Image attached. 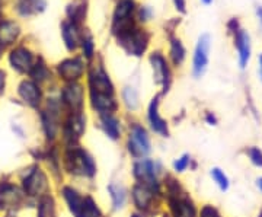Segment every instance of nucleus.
Wrapping results in <instances>:
<instances>
[{"label": "nucleus", "mask_w": 262, "mask_h": 217, "mask_svg": "<svg viewBox=\"0 0 262 217\" xmlns=\"http://www.w3.org/2000/svg\"><path fill=\"white\" fill-rule=\"evenodd\" d=\"M149 34L144 29L136 27L118 34V44L121 46L130 56L140 57L149 46Z\"/></svg>", "instance_id": "f257e3e1"}, {"label": "nucleus", "mask_w": 262, "mask_h": 217, "mask_svg": "<svg viewBox=\"0 0 262 217\" xmlns=\"http://www.w3.org/2000/svg\"><path fill=\"white\" fill-rule=\"evenodd\" d=\"M127 147L133 158L136 159H143L147 156L151 150V143L146 128L139 123H133L130 125V133H128V142Z\"/></svg>", "instance_id": "f03ea898"}, {"label": "nucleus", "mask_w": 262, "mask_h": 217, "mask_svg": "<svg viewBox=\"0 0 262 217\" xmlns=\"http://www.w3.org/2000/svg\"><path fill=\"white\" fill-rule=\"evenodd\" d=\"M136 12L134 0H120L114 12L113 31L118 35L127 29L133 28V15Z\"/></svg>", "instance_id": "7ed1b4c3"}, {"label": "nucleus", "mask_w": 262, "mask_h": 217, "mask_svg": "<svg viewBox=\"0 0 262 217\" xmlns=\"http://www.w3.org/2000/svg\"><path fill=\"white\" fill-rule=\"evenodd\" d=\"M211 47V38L208 34H203L198 38L194 51V61H192V75L195 79H200L206 73L208 66V54Z\"/></svg>", "instance_id": "20e7f679"}, {"label": "nucleus", "mask_w": 262, "mask_h": 217, "mask_svg": "<svg viewBox=\"0 0 262 217\" xmlns=\"http://www.w3.org/2000/svg\"><path fill=\"white\" fill-rule=\"evenodd\" d=\"M67 163H72V172L76 175H83V177H94L96 172L94 159L82 149H73L70 150L67 156Z\"/></svg>", "instance_id": "39448f33"}, {"label": "nucleus", "mask_w": 262, "mask_h": 217, "mask_svg": "<svg viewBox=\"0 0 262 217\" xmlns=\"http://www.w3.org/2000/svg\"><path fill=\"white\" fill-rule=\"evenodd\" d=\"M150 64L153 69V77L155 82L163 88V91H168L169 83H170V69L168 66V61L165 56L156 51L150 56Z\"/></svg>", "instance_id": "423d86ee"}, {"label": "nucleus", "mask_w": 262, "mask_h": 217, "mask_svg": "<svg viewBox=\"0 0 262 217\" xmlns=\"http://www.w3.org/2000/svg\"><path fill=\"white\" fill-rule=\"evenodd\" d=\"M84 69L86 66H84L83 60L80 57H73V58H67L58 64V75L66 82L73 83L79 79H82V76L84 75Z\"/></svg>", "instance_id": "0eeeda50"}, {"label": "nucleus", "mask_w": 262, "mask_h": 217, "mask_svg": "<svg viewBox=\"0 0 262 217\" xmlns=\"http://www.w3.org/2000/svg\"><path fill=\"white\" fill-rule=\"evenodd\" d=\"M84 91L83 86L77 82L69 83L64 89L61 91V101L63 104L67 105L73 113H80L82 106H83Z\"/></svg>", "instance_id": "6e6552de"}, {"label": "nucleus", "mask_w": 262, "mask_h": 217, "mask_svg": "<svg viewBox=\"0 0 262 217\" xmlns=\"http://www.w3.org/2000/svg\"><path fill=\"white\" fill-rule=\"evenodd\" d=\"M89 86H91V92L94 94L114 96V86L111 83V79L102 67H95L89 73Z\"/></svg>", "instance_id": "1a4fd4ad"}, {"label": "nucleus", "mask_w": 262, "mask_h": 217, "mask_svg": "<svg viewBox=\"0 0 262 217\" xmlns=\"http://www.w3.org/2000/svg\"><path fill=\"white\" fill-rule=\"evenodd\" d=\"M234 35V47L237 50V58H239V66L241 69H245L248 66L249 60H251V37L245 29H237L233 34Z\"/></svg>", "instance_id": "9d476101"}, {"label": "nucleus", "mask_w": 262, "mask_h": 217, "mask_svg": "<svg viewBox=\"0 0 262 217\" xmlns=\"http://www.w3.org/2000/svg\"><path fill=\"white\" fill-rule=\"evenodd\" d=\"M147 118H149V124L153 132L163 136V137L168 136V124L162 118L159 113V96L151 99L149 105V111H147Z\"/></svg>", "instance_id": "9b49d317"}, {"label": "nucleus", "mask_w": 262, "mask_h": 217, "mask_svg": "<svg viewBox=\"0 0 262 217\" xmlns=\"http://www.w3.org/2000/svg\"><path fill=\"white\" fill-rule=\"evenodd\" d=\"M61 35H63V41H64L66 47H67L69 51H75L82 42V35H80V31H79V25L72 22V20L63 22Z\"/></svg>", "instance_id": "f8f14e48"}, {"label": "nucleus", "mask_w": 262, "mask_h": 217, "mask_svg": "<svg viewBox=\"0 0 262 217\" xmlns=\"http://www.w3.org/2000/svg\"><path fill=\"white\" fill-rule=\"evenodd\" d=\"M24 187L29 196L42 194L47 189V178L39 169H34L24 181Z\"/></svg>", "instance_id": "ddd939ff"}, {"label": "nucleus", "mask_w": 262, "mask_h": 217, "mask_svg": "<svg viewBox=\"0 0 262 217\" xmlns=\"http://www.w3.org/2000/svg\"><path fill=\"white\" fill-rule=\"evenodd\" d=\"M170 211L173 217H196V208L191 199L179 197V194L173 200L169 201Z\"/></svg>", "instance_id": "4468645a"}, {"label": "nucleus", "mask_w": 262, "mask_h": 217, "mask_svg": "<svg viewBox=\"0 0 262 217\" xmlns=\"http://www.w3.org/2000/svg\"><path fill=\"white\" fill-rule=\"evenodd\" d=\"M9 61L15 70L20 73H25L32 69V54L29 53L27 48L19 47L15 48L9 56Z\"/></svg>", "instance_id": "2eb2a0df"}, {"label": "nucleus", "mask_w": 262, "mask_h": 217, "mask_svg": "<svg viewBox=\"0 0 262 217\" xmlns=\"http://www.w3.org/2000/svg\"><path fill=\"white\" fill-rule=\"evenodd\" d=\"M19 95L20 98L31 106H37L41 101V91L37 86V83L29 82V80H24L19 85Z\"/></svg>", "instance_id": "dca6fc26"}, {"label": "nucleus", "mask_w": 262, "mask_h": 217, "mask_svg": "<svg viewBox=\"0 0 262 217\" xmlns=\"http://www.w3.org/2000/svg\"><path fill=\"white\" fill-rule=\"evenodd\" d=\"M153 200V189L144 185V184H137L133 188V201L140 210H147Z\"/></svg>", "instance_id": "f3484780"}, {"label": "nucleus", "mask_w": 262, "mask_h": 217, "mask_svg": "<svg viewBox=\"0 0 262 217\" xmlns=\"http://www.w3.org/2000/svg\"><path fill=\"white\" fill-rule=\"evenodd\" d=\"M101 127H102V130L110 139L117 140V139L121 137V123L114 114H103V115H101Z\"/></svg>", "instance_id": "a211bd4d"}, {"label": "nucleus", "mask_w": 262, "mask_h": 217, "mask_svg": "<svg viewBox=\"0 0 262 217\" xmlns=\"http://www.w3.org/2000/svg\"><path fill=\"white\" fill-rule=\"evenodd\" d=\"M20 28L16 22L13 20H3L0 24V44L2 46H9L12 42H15V39L18 38Z\"/></svg>", "instance_id": "6ab92c4d"}, {"label": "nucleus", "mask_w": 262, "mask_h": 217, "mask_svg": "<svg viewBox=\"0 0 262 217\" xmlns=\"http://www.w3.org/2000/svg\"><path fill=\"white\" fill-rule=\"evenodd\" d=\"M47 8V0H18L16 10L22 16H31L32 13L44 12Z\"/></svg>", "instance_id": "aec40b11"}, {"label": "nucleus", "mask_w": 262, "mask_h": 217, "mask_svg": "<svg viewBox=\"0 0 262 217\" xmlns=\"http://www.w3.org/2000/svg\"><path fill=\"white\" fill-rule=\"evenodd\" d=\"M63 197H64L67 206L70 208V211L75 214L76 217L79 216L80 213V208H82V204H83V199L75 188H70V187H66L63 188Z\"/></svg>", "instance_id": "412c9836"}, {"label": "nucleus", "mask_w": 262, "mask_h": 217, "mask_svg": "<svg viewBox=\"0 0 262 217\" xmlns=\"http://www.w3.org/2000/svg\"><path fill=\"white\" fill-rule=\"evenodd\" d=\"M20 199L19 191L13 185H2L0 187V208L9 207V206H15Z\"/></svg>", "instance_id": "4be33fe9"}, {"label": "nucleus", "mask_w": 262, "mask_h": 217, "mask_svg": "<svg viewBox=\"0 0 262 217\" xmlns=\"http://www.w3.org/2000/svg\"><path fill=\"white\" fill-rule=\"evenodd\" d=\"M108 191H110V196L113 199V204L115 210H120L125 206V201H127V191L125 188L120 185V184H110L108 185Z\"/></svg>", "instance_id": "5701e85b"}, {"label": "nucleus", "mask_w": 262, "mask_h": 217, "mask_svg": "<svg viewBox=\"0 0 262 217\" xmlns=\"http://www.w3.org/2000/svg\"><path fill=\"white\" fill-rule=\"evenodd\" d=\"M185 47L179 38H172L170 39V60L175 66H181L185 60Z\"/></svg>", "instance_id": "b1692460"}, {"label": "nucleus", "mask_w": 262, "mask_h": 217, "mask_svg": "<svg viewBox=\"0 0 262 217\" xmlns=\"http://www.w3.org/2000/svg\"><path fill=\"white\" fill-rule=\"evenodd\" d=\"M122 101L125 106L131 110V111H136L140 105V101H139V94L134 88L131 86H125L124 91H122Z\"/></svg>", "instance_id": "393cba45"}, {"label": "nucleus", "mask_w": 262, "mask_h": 217, "mask_svg": "<svg viewBox=\"0 0 262 217\" xmlns=\"http://www.w3.org/2000/svg\"><path fill=\"white\" fill-rule=\"evenodd\" d=\"M67 15H69V20L75 22V24H80L84 19V15H86V5L83 2L82 3H72L69 8H67Z\"/></svg>", "instance_id": "a878e982"}, {"label": "nucleus", "mask_w": 262, "mask_h": 217, "mask_svg": "<svg viewBox=\"0 0 262 217\" xmlns=\"http://www.w3.org/2000/svg\"><path fill=\"white\" fill-rule=\"evenodd\" d=\"M77 217H101V211L98 208V204L95 203L92 197H84L80 213Z\"/></svg>", "instance_id": "bb28decb"}, {"label": "nucleus", "mask_w": 262, "mask_h": 217, "mask_svg": "<svg viewBox=\"0 0 262 217\" xmlns=\"http://www.w3.org/2000/svg\"><path fill=\"white\" fill-rule=\"evenodd\" d=\"M210 175H211V178L215 182V185L222 189L223 192L229 189L230 181H229V177L225 173V170H222L220 168H213V169L210 170Z\"/></svg>", "instance_id": "cd10ccee"}, {"label": "nucleus", "mask_w": 262, "mask_h": 217, "mask_svg": "<svg viewBox=\"0 0 262 217\" xmlns=\"http://www.w3.org/2000/svg\"><path fill=\"white\" fill-rule=\"evenodd\" d=\"M38 217H57L54 201L51 197H44L39 203V213Z\"/></svg>", "instance_id": "c85d7f7f"}, {"label": "nucleus", "mask_w": 262, "mask_h": 217, "mask_svg": "<svg viewBox=\"0 0 262 217\" xmlns=\"http://www.w3.org/2000/svg\"><path fill=\"white\" fill-rule=\"evenodd\" d=\"M246 156H248V159L251 161L253 166H256V168H262V150L259 147H256V146H249V147H246Z\"/></svg>", "instance_id": "c756f323"}, {"label": "nucleus", "mask_w": 262, "mask_h": 217, "mask_svg": "<svg viewBox=\"0 0 262 217\" xmlns=\"http://www.w3.org/2000/svg\"><path fill=\"white\" fill-rule=\"evenodd\" d=\"M80 47L83 50V57L86 60H91V58L95 56L94 38L91 37V35H83V37H82Z\"/></svg>", "instance_id": "7c9ffc66"}, {"label": "nucleus", "mask_w": 262, "mask_h": 217, "mask_svg": "<svg viewBox=\"0 0 262 217\" xmlns=\"http://www.w3.org/2000/svg\"><path fill=\"white\" fill-rule=\"evenodd\" d=\"M31 75H32L34 79H37V80H44V79H47L48 77L47 67L44 66V64L32 66V69H31Z\"/></svg>", "instance_id": "2f4dec72"}, {"label": "nucleus", "mask_w": 262, "mask_h": 217, "mask_svg": "<svg viewBox=\"0 0 262 217\" xmlns=\"http://www.w3.org/2000/svg\"><path fill=\"white\" fill-rule=\"evenodd\" d=\"M189 163H191V158L188 155H184L173 162V169H175V172H184V170H187Z\"/></svg>", "instance_id": "473e14b6"}, {"label": "nucleus", "mask_w": 262, "mask_h": 217, "mask_svg": "<svg viewBox=\"0 0 262 217\" xmlns=\"http://www.w3.org/2000/svg\"><path fill=\"white\" fill-rule=\"evenodd\" d=\"M137 18L141 22H147V20L153 18V9L150 6H140L137 9Z\"/></svg>", "instance_id": "72a5a7b5"}, {"label": "nucleus", "mask_w": 262, "mask_h": 217, "mask_svg": "<svg viewBox=\"0 0 262 217\" xmlns=\"http://www.w3.org/2000/svg\"><path fill=\"white\" fill-rule=\"evenodd\" d=\"M198 217H222V214L219 213L217 208L213 207V206H210V204H207V206H204V207L201 208Z\"/></svg>", "instance_id": "f704fd0d"}, {"label": "nucleus", "mask_w": 262, "mask_h": 217, "mask_svg": "<svg viewBox=\"0 0 262 217\" xmlns=\"http://www.w3.org/2000/svg\"><path fill=\"white\" fill-rule=\"evenodd\" d=\"M173 5H175L177 10L181 12V13H185L187 12V2L185 0H173Z\"/></svg>", "instance_id": "c9c22d12"}, {"label": "nucleus", "mask_w": 262, "mask_h": 217, "mask_svg": "<svg viewBox=\"0 0 262 217\" xmlns=\"http://www.w3.org/2000/svg\"><path fill=\"white\" fill-rule=\"evenodd\" d=\"M5 72L3 70H0V94L3 92V89H5Z\"/></svg>", "instance_id": "e433bc0d"}, {"label": "nucleus", "mask_w": 262, "mask_h": 217, "mask_svg": "<svg viewBox=\"0 0 262 217\" xmlns=\"http://www.w3.org/2000/svg\"><path fill=\"white\" fill-rule=\"evenodd\" d=\"M206 120H207V123H210V124H211V125H214V124L217 123V118H215L214 115H213V114H211V113L207 114Z\"/></svg>", "instance_id": "4c0bfd02"}, {"label": "nucleus", "mask_w": 262, "mask_h": 217, "mask_svg": "<svg viewBox=\"0 0 262 217\" xmlns=\"http://www.w3.org/2000/svg\"><path fill=\"white\" fill-rule=\"evenodd\" d=\"M256 15H258V19H259L262 27V6H258V8H256Z\"/></svg>", "instance_id": "58836bf2"}, {"label": "nucleus", "mask_w": 262, "mask_h": 217, "mask_svg": "<svg viewBox=\"0 0 262 217\" xmlns=\"http://www.w3.org/2000/svg\"><path fill=\"white\" fill-rule=\"evenodd\" d=\"M258 63H259V77H261V80H262V54H259Z\"/></svg>", "instance_id": "ea45409f"}, {"label": "nucleus", "mask_w": 262, "mask_h": 217, "mask_svg": "<svg viewBox=\"0 0 262 217\" xmlns=\"http://www.w3.org/2000/svg\"><path fill=\"white\" fill-rule=\"evenodd\" d=\"M256 187H258V189L262 192V177L256 178Z\"/></svg>", "instance_id": "a19ab883"}, {"label": "nucleus", "mask_w": 262, "mask_h": 217, "mask_svg": "<svg viewBox=\"0 0 262 217\" xmlns=\"http://www.w3.org/2000/svg\"><path fill=\"white\" fill-rule=\"evenodd\" d=\"M201 2H203L204 5H211V3H213V0H201Z\"/></svg>", "instance_id": "79ce46f5"}, {"label": "nucleus", "mask_w": 262, "mask_h": 217, "mask_svg": "<svg viewBox=\"0 0 262 217\" xmlns=\"http://www.w3.org/2000/svg\"><path fill=\"white\" fill-rule=\"evenodd\" d=\"M130 217H143V216H141V214H139V213H134V214H133V216H130Z\"/></svg>", "instance_id": "37998d69"}, {"label": "nucleus", "mask_w": 262, "mask_h": 217, "mask_svg": "<svg viewBox=\"0 0 262 217\" xmlns=\"http://www.w3.org/2000/svg\"><path fill=\"white\" fill-rule=\"evenodd\" d=\"M0 47H2V44H0Z\"/></svg>", "instance_id": "c03bdc74"}, {"label": "nucleus", "mask_w": 262, "mask_h": 217, "mask_svg": "<svg viewBox=\"0 0 262 217\" xmlns=\"http://www.w3.org/2000/svg\"><path fill=\"white\" fill-rule=\"evenodd\" d=\"M165 217H168V216H165Z\"/></svg>", "instance_id": "a18cd8bd"}]
</instances>
